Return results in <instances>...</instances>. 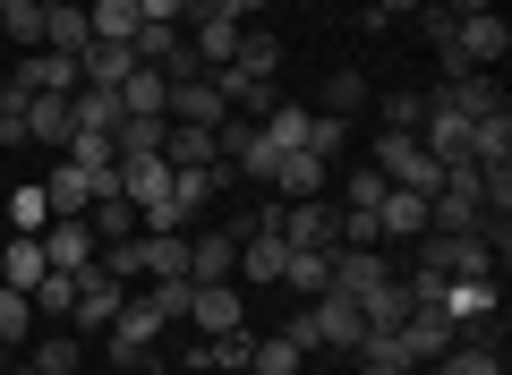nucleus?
<instances>
[{
	"label": "nucleus",
	"instance_id": "3",
	"mask_svg": "<svg viewBox=\"0 0 512 375\" xmlns=\"http://www.w3.org/2000/svg\"><path fill=\"white\" fill-rule=\"evenodd\" d=\"M419 256H427L436 273H453V282H495V265H504L487 231H427Z\"/></svg>",
	"mask_w": 512,
	"mask_h": 375
},
{
	"label": "nucleus",
	"instance_id": "46",
	"mask_svg": "<svg viewBox=\"0 0 512 375\" xmlns=\"http://www.w3.org/2000/svg\"><path fill=\"white\" fill-rule=\"evenodd\" d=\"M146 307L163 324H188V282H146Z\"/></svg>",
	"mask_w": 512,
	"mask_h": 375
},
{
	"label": "nucleus",
	"instance_id": "7",
	"mask_svg": "<svg viewBox=\"0 0 512 375\" xmlns=\"http://www.w3.org/2000/svg\"><path fill=\"white\" fill-rule=\"evenodd\" d=\"M299 316H308V341H316V350H342V358L359 350V333H367V324H359V299H342V290L308 299Z\"/></svg>",
	"mask_w": 512,
	"mask_h": 375
},
{
	"label": "nucleus",
	"instance_id": "21",
	"mask_svg": "<svg viewBox=\"0 0 512 375\" xmlns=\"http://www.w3.org/2000/svg\"><path fill=\"white\" fill-rule=\"evenodd\" d=\"M94 26H86V0H43V52H86Z\"/></svg>",
	"mask_w": 512,
	"mask_h": 375
},
{
	"label": "nucleus",
	"instance_id": "26",
	"mask_svg": "<svg viewBox=\"0 0 512 375\" xmlns=\"http://www.w3.org/2000/svg\"><path fill=\"white\" fill-rule=\"evenodd\" d=\"M86 231H94V248H120V239H137V205H128L120 188H103V197L86 205Z\"/></svg>",
	"mask_w": 512,
	"mask_h": 375
},
{
	"label": "nucleus",
	"instance_id": "43",
	"mask_svg": "<svg viewBox=\"0 0 512 375\" xmlns=\"http://www.w3.org/2000/svg\"><path fill=\"white\" fill-rule=\"evenodd\" d=\"M26 333H35V299H26V290H9V282H0V341L18 350Z\"/></svg>",
	"mask_w": 512,
	"mask_h": 375
},
{
	"label": "nucleus",
	"instance_id": "37",
	"mask_svg": "<svg viewBox=\"0 0 512 375\" xmlns=\"http://www.w3.org/2000/svg\"><path fill=\"white\" fill-rule=\"evenodd\" d=\"M0 35L18 52H43V0H0Z\"/></svg>",
	"mask_w": 512,
	"mask_h": 375
},
{
	"label": "nucleus",
	"instance_id": "20",
	"mask_svg": "<svg viewBox=\"0 0 512 375\" xmlns=\"http://www.w3.org/2000/svg\"><path fill=\"white\" fill-rule=\"evenodd\" d=\"M376 282H393L384 248H333V290H342V299H367Z\"/></svg>",
	"mask_w": 512,
	"mask_h": 375
},
{
	"label": "nucleus",
	"instance_id": "16",
	"mask_svg": "<svg viewBox=\"0 0 512 375\" xmlns=\"http://www.w3.org/2000/svg\"><path fill=\"white\" fill-rule=\"evenodd\" d=\"M188 324L197 333H231V324H248V307H239V282H188Z\"/></svg>",
	"mask_w": 512,
	"mask_h": 375
},
{
	"label": "nucleus",
	"instance_id": "49",
	"mask_svg": "<svg viewBox=\"0 0 512 375\" xmlns=\"http://www.w3.org/2000/svg\"><path fill=\"white\" fill-rule=\"evenodd\" d=\"M188 9H197V0H137V18H146V26H188Z\"/></svg>",
	"mask_w": 512,
	"mask_h": 375
},
{
	"label": "nucleus",
	"instance_id": "11",
	"mask_svg": "<svg viewBox=\"0 0 512 375\" xmlns=\"http://www.w3.org/2000/svg\"><path fill=\"white\" fill-rule=\"evenodd\" d=\"M43 265H52V273H86L94 265V256H103V248H94V231H86V214H77V222H43Z\"/></svg>",
	"mask_w": 512,
	"mask_h": 375
},
{
	"label": "nucleus",
	"instance_id": "31",
	"mask_svg": "<svg viewBox=\"0 0 512 375\" xmlns=\"http://www.w3.org/2000/svg\"><path fill=\"white\" fill-rule=\"evenodd\" d=\"M402 341H410V358H419V367H436V358L453 350V324H444L436 307H410V324H402Z\"/></svg>",
	"mask_w": 512,
	"mask_h": 375
},
{
	"label": "nucleus",
	"instance_id": "47",
	"mask_svg": "<svg viewBox=\"0 0 512 375\" xmlns=\"http://www.w3.org/2000/svg\"><path fill=\"white\" fill-rule=\"evenodd\" d=\"M342 145H350V120H333V111H316V128H308V154H342Z\"/></svg>",
	"mask_w": 512,
	"mask_h": 375
},
{
	"label": "nucleus",
	"instance_id": "24",
	"mask_svg": "<svg viewBox=\"0 0 512 375\" xmlns=\"http://www.w3.org/2000/svg\"><path fill=\"white\" fill-rule=\"evenodd\" d=\"M197 214H205V205L188 197V188H180V171H171V188H163V197H146V205H137V231H188Z\"/></svg>",
	"mask_w": 512,
	"mask_h": 375
},
{
	"label": "nucleus",
	"instance_id": "35",
	"mask_svg": "<svg viewBox=\"0 0 512 375\" xmlns=\"http://www.w3.org/2000/svg\"><path fill=\"white\" fill-rule=\"evenodd\" d=\"M86 26H94V43H128L146 18H137V0H86Z\"/></svg>",
	"mask_w": 512,
	"mask_h": 375
},
{
	"label": "nucleus",
	"instance_id": "19",
	"mask_svg": "<svg viewBox=\"0 0 512 375\" xmlns=\"http://www.w3.org/2000/svg\"><path fill=\"white\" fill-rule=\"evenodd\" d=\"M163 162H171V171H214V162H222V137H214V128L171 120V128H163Z\"/></svg>",
	"mask_w": 512,
	"mask_h": 375
},
{
	"label": "nucleus",
	"instance_id": "29",
	"mask_svg": "<svg viewBox=\"0 0 512 375\" xmlns=\"http://www.w3.org/2000/svg\"><path fill=\"white\" fill-rule=\"evenodd\" d=\"M359 324H367V333H393V324H410V282H402V273H393V282H376V290L359 299Z\"/></svg>",
	"mask_w": 512,
	"mask_h": 375
},
{
	"label": "nucleus",
	"instance_id": "40",
	"mask_svg": "<svg viewBox=\"0 0 512 375\" xmlns=\"http://www.w3.org/2000/svg\"><path fill=\"white\" fill-rule=\"evenodd\" d=\"M384 188H393V179H384L376 162H359V171L342 179V214H376V205H384Z\"/></svg>",
	"mask_w": 512,
	"mask_h": 375
},
{
	"label": "nucleus",
	"instance_id": "38",
	"mask_svg": "<svg viewBox=\"0 0 512 375\" xmlns=\"http://www.w3.org/2000/svg\"><path fill=\"white\" fill-rule=\"evenodd\" d=\"M231 69L274 77V69H282V35H265V26H239V60H231Z\"/></svg>",
	"mask_w": 512,
	"mask_h": 375
},
{
	"label": "nucleus",
	"instance_id": "14",
	"mask_svg": "<svg viewBox=\"0 0 512 375\" xmlns=\"http://www.w3.org/2000/svg\"><path fill=\"white\" fill-rule=\"evenodd\" d=\"M376 239H384V248H410V239H427V197H410V188H384V205H376Z\"/></svg>",
	"mask_w": 512,
	"mask_h": 375
},
{
	"label": "nucleus",
	"instance_id": "4",
	"mask_svg": "<svg viewBox=\"0 0 512 375\" xmlns=\"http://www.w3.org/2000/svg\"><path fill=\"white\" fill-rule=\"evenodd\" d=\"M154 341H163V316L146 307V290H128V307L103 324V350H111V367H146V358H154Z\"/></svg>",
	"mask_w": 512,
	"mask_h": 375
},
{
	"label": "nucleus",
	"instance_id": "2",
	"mask_svg": "<svg viewBox=\"0 0 512 375\" xmlns=\"http://www.w3.org/2000/svg\"><path fill=\"white\" fill-rule=\"evenodd\" d=\"M504 52H512V26H504V9L453 18V52H444V77H461V69H504Z\"/></svg>",
	"mask_w": 512,
	"mask_h": 375
},
{
	"label": "nucleus",
	"instance_id": "44",
	"mask_svg": "<svg viewBox=\"0 0 512 375\" xmlns=\"http://www.w3.org/2000/svg\"><path fill=\"white\" fill-rule=\"evenodd\" d=\"M359 103H367V77H359V69H333V77H325V111H333V120H350Z\"/></svg>",
	"mask_w": 512,
	"mask_h": 375
},
{
	"label": "nucleus",
	"instance_id": "48",
	"mask_svg": "<svg viewBox=\"0 0 512 375\" xmlns=\"http://www.w3.org/2000/svg\"><path fill=\"white\" fill-rule=\"evenodd\" d=\"M419 35L436 43V60L453 52V9H444V0H427V9H419Z\"/></svg>",
	"mask_w": 512,
	"mask_h": 375
},
{
	"label": "nucleus",
	"instance_id": "32",
	"mask_svg": "<svg viewBox=\"0 0 512 375\" xmlns=\"http://www.w3.org/2000/svg\"><path fill=\"white\" fill-rule=\"evenodd\" d=\"M69 120L94 128V137H111V128H120V94H111V86H77L69 94Z\"/></svg>",
	"mask_w": 512,
	"mask_h": 375
},
{
	"label": "nucleus",
	"instance_id": "15",
	"mask_svg": "<svg viewBox=\"0 0 512 375\" xmlns=\"http://www.w3.org/2000/svg\"><path fill=\"white\" fill-rule=\"evenodd\" d=\"M231 265H239V231H231V222H222V231H197V239H188V282H231Z\"/></svg>",
	"mask_w": 512,
	"mask_h": 375
},
{
	"label": "nucleus",
	"instance_id": "28",
	"mask_svg": "<svg viewBox=\"0 0 512 375\" xmlns=\"http://www.w3.org/2000/svg\"><path fill=\"white\" fill-rule=\"evenodd\" d=\"M43 273H52V265H43V239H26V231L0 239V282H9V290H35Z\"/></svg>",
	"mask_w": 512,
	"mask_h": 375
},
{
	"label": "nucleus",
	"instance_id": "39",
	"mask_svg": "<svg viewBox=\"0 0 512 375\" xmlns=\"http://www.w3.org/2000/svg\"><path fill=\"white\" fill-rule=\"evenodd\" d=\"M26 367H43V375H77V367H86V341H77V333H43Z\"/></svg>",
	"mask_w": 512,
	"mask_h": 375
},
{
	"label": "nucleus",
	"instance_id": "8",
	"mask_svg": "<svg viewBox=\"0 0 512 375\" xmlns=\"http://www.w3.org/2000/svg\"><path fill=\"white\" fill-rule=\"evenodd\" d=\"M128 307V282H111L103 265H86L77 273V307H69V333H103L111 316Z\"/></svg>",
	"mask_w": 512,
	"mask_h": 375
},
{
	"label": "nucleus",
	"instance_id": "51",
	"mask_svg": "<svg viewBox=\"0 0 512 375\" xmlns=\"http://www.w3.org/2000/svg\"><path fill=\"white\" fill-rule=\"evenodd\" d=\"M444 9H453V18H478V9H495V0H444Z\"/></svg>",
	"mask_w": 512,
	"mask_h": 375
},
{
	"label": "nucleus",
	"instance_id": "17",
	"mask_svg": "<svg viewBox=\"0 0 512 375\" xmlns=\"http://www.w3.org/2000/svg\"><path fill=\"white\" fill-rule=\"evenodd\" d=\"M77 120H69V94H26V145H52V154H69Z\"/></svg>",
	"mask_w": 512,
	"mask_h": 375
},
{
	"label": "nucleus",
	"instance_id": "42",
	"mask_svg": "<svg viewBox=\"0 0 512 375\" xmlns=\"http://www.w3.org/2000/svg\"><path fill=\"white\" fill-rule=\"evenodd\" d=\"M43 222H52V205H43V179H26V188H9V231L35 239Z\"/></svg>",
	"mask_w": 512,
	"mask_h": 375
},
{
	"label": "nucleus",
	"instance_id": "1",
	"mask_svg": "<svg viewBox=\"0 0 512 375\" xmlns=\"http://www.w3.org/2000/svg\"><path fill=\"white\" fill-rule=\"evenodd\" d=\"M367 162H376L393 188H410V197H436V188H444V162L419 145V128H376V154H367Z\"/></svg>",
	"mask_w": 512,
	"mask_h": 375
},
{
	"label": "nucleus",
	"instance_id": "18",
	"mask_svg": "<svg viewBox=\"0 0 512 375\" xmlns=\"http://www.w3.org/2000/svg\"><path fill=\"white\" fill-rule=\"evenodd\" d=\"M120 120H171V77L163 69H128L120 77Z\"/></svg>",
	"mask_w": 512,
	"mask_h": 375
},
{
	"label": "nucleus",
	"instance_id": "5",
	"mask_svg": "<svg viewBox=\"0 0 512 375\" xmlns=\"http://www.w3.org/2000/svg\"><path fill=\"white\" fill-rule=\"evenodd\" d=\"M274 231L291 239V248H342V205L333 197H274Z\"/></svg>",
	"mask_w": 512,
	"mask_h": 375
},
{
	"label": "nucleus",
	"instance_id": "22",
	"mask_svg": "<svg viewBox=\"0 0 512 375\" xmlns=\"http://www.w3.org/2000/svg\"><path fill=\"white\" fill-rule=\"evenodd\" d=\"M171 120H188V128H222V120H231V103H222L214 77H188V86H171Z\"/></svg>",
	"mask_w": 512,
	"mask_h": 375
},
{
	"label": "nucleus",
	"instance_id": "52",
	"mask_svg": "<svg viewBox=\"0 0 512 375\" xmlns=\"http://www.w3.org/2000/svg\"><path fill=\"white\" fill-rule=\"evenodd\" d=\"M9 358H18V350H9V341H0V375H9Z\"/></svg>",
	"mask_w": 512,
	"mask_h": 375
},
{
	"label": "nucleus",
	"instance_id": "34",
	"mask_svg": "<svg viewBox=\"0 0 512 375\" xmlns=\"http://www.w3.org/2000/svg\"><path fill=\"white\" fill-rule=\"evenodd\" d=\"M436 375H504V341H453L436 358Z\"/></svg>",
	"mask_w": 512,
	"mask_h": 375
},
{
	"label": "nucleus",
	"instance_id": "23",
	"mask_svg": "<svg viewBox=\"0 0 512 375\" xmlns=\"http://www.w3.org/2000/svg\"><path fill=\"white\" fill-rule=\"evenodd\" d=\"M146 282H188V231H137Z\"/></svg>",
	"mask_w": 512,
	"mask_h": 375
},
{
	"label": "nucleus",
	"instance_id": "30",
	"mask_svg": "<svg viewBox=\"0 0 512 375\" xmlns=\"http://www.w3.org/2000/svg\"><path fill=\"white\" fill-rule=\"evenodd\" d=\"M282 290H299V299H325V290H333V248H291Z\"/></svg>",
	"mask_w": 512,
	"mask_h": 375
},
{
	"label": "nucleus",
	"instance_id": "45",
	"mask_svg": "<svg viewBox=\"0 0 512 375\" xmlns=\"http://www.w3.org/2000/svg\"><path fill=\"white\" fill-rule=\"evenodd\" d=\"M376 111H384V128H419V111H427V94H419V86H393V94H384Z\"/></svg>",
	"mask_w": 512,
	"mask_h": 375
},
{
	"label": "nucleus",
	"instance_id": "9",
	"mask_svg": "<svg viewBox=\"0 0 512 375\" xmlns=\"http://www.w3.org/2000/svg\"><path fill=\"white\" fill-rule=\"evenodd\" d=\"M419 145L444 162V171H453V162H470V120H461L444 94H427V111H419Z\"/></svg>",
	"mask_w": 512,
	"mask_h": 375
},
{
	"label": "nucleus",
	"instance_id": "41",
	"mask_svg": "<svg viewBox=\"0 0 512 375\" xmlns=\"http://www.w3.org/2000/svg\"><path fill=\"white\" fill-rule=\"evenodd\" d=\"M163 128H171V120H120V128H111V154H120V162L163 154Z\"/></svg>",
	"mask_w": 512,
	"mask_h": 375
},
{
	"label": "nucleus",
	"instance_id": "6",
	"mask_svg": "<svg viewBox=\"0 0 512 375\" xmlns=\"http://www.w3.org/2000/svg\"><path fill=\"white\" fill-rule=\"evenodd\" d=\"M103 188H111V171H86V162L60 154V162H52V179H43V205H52V222H77L94 197H103Z\"/></svg>",
	"mask_w": 512,
	"mask_h": 375
},
{
	"label": "nucleus",
	"instance_id": "50",
	"mask_svg": "<svg viewBox=\"0 0 512 375\" xmlns=\"http://www.w3.org/2000/svg\"><path fill=\"white\" fill-rule=\"evenodd\" d=\"M367 9H376V18H384V26H402V18H419L427 0H367Z\"/></svg>",
	"mask_w": 512,
	"mask_h": 375
},
{
	"label": "nucleus",
	"instance_id": "25",
	"mask_svg": "<svg viewBox=\"0 0 512 375\" xmlns=\"http://www.w3.org/2000/svg\"><path fill=\"white\" fill-rule=\"evenodd\" d=\"M308 128H316V111H308V103H291V94H282V103L265 111V120H256V137L274 145V154H299V145H308Z\"/></svg>",
	"mask_w": 512,
	"mask_h": 375
},
{
	"label": "nucleus",
	"instance_id": "27",
	"mask_svg": "<svg viewBox=\"0 0 512 375\" xmlns=\"http://www.w3.org/2000/svg\"><path fill=\"white\" fill-rule=\"evenodd\" d=\"M128 69H137V52H128V43H86V52H77V86H111V94H120Z\"/></svg>",
	"mask_w": 512,
	"mask_h": 375
},
{
	"label": "nucleus",
	"instance_id": "33",
	"mask_svg": "<svg viewBox=\"0 0 512 375\" xmlns=\"http://www.w3.org/2000/svg\"><path fill=\"white\" fill-rule=\"evenodd\" d=\"M308 367V350H299L291 333H256V350H248V375H299Z\"/></svg>",
	"mask_w": 512,
	"mask_h": 375
},
{
	"label": "nucleus",
	"instance_id": "13",
	"mask_svg": "<svg viewBox=\"0 0 512 375\" xmlns=\"http://www.w3.org/2000/svg\"><path fill=\"white\" fill-rule=\"evenodd\" d=\"M282 265H291V239H282V231H239L231 282H282Z\"/></svg>",
	"mask_w": 512,
	"mask_h": 375
},
{
	"label": "nucleus",
	"instance_id": "53",
	"mask_svg": "<svg viewBox=\"0 0 512 375\" xmlns=\"http://www.w3.org/2000/svg\"><path fill=\"white\" fill-rule=\"evenodd\" d=\"M248 9H265V0H248Z\"/></svg>",
	"mask_w": 512,
	"mask_h": 375
},
{
	"label": "nucleus",
	"instance_id": "10",
	"mask_svg": "<svg viewBox=\"0 0 512 375\" xmlns=\"http://www.w3.org/2000/svg\"><path fill=\"white\" fill-rule=\"evenodd\" d=\"M0 86H18V94H77V60L69 52H18V69L0 77Z\"/></svg>",
	"mask_w": 512,
	"mask_h": 375
},
{
	"label": "nucleus",
	"instance_id": "36",
	"mask_svg": "<svg viewBox=\"0 0 512 375\" xmlns=\"http://www.w3.org/2000/svg\"><path fill=\"white\" fill-rule=\"evenodd\" d=\"M26 299H35V324H69V307H77V273H43Z\"/></svg>",
	"mask_w": 512,
	"mask_h": 375
},
{
	"label": "nucleus",
	"instance_id": "12",
	"mask_svg": "<svg viewBox=\"0 0 512 375\" xmlns=\"http://www.w3.org/2000/svg\"><path fill=\"white\" fill-rule=\"evenodd\" d=\"M265 188H274L282 205H291V197H325V188H333V162L299 145V154H282V162H274V179H265Z\"/></svg>",
	"mask_w": 512,
	"mask_h": 375
}]
</instances>
